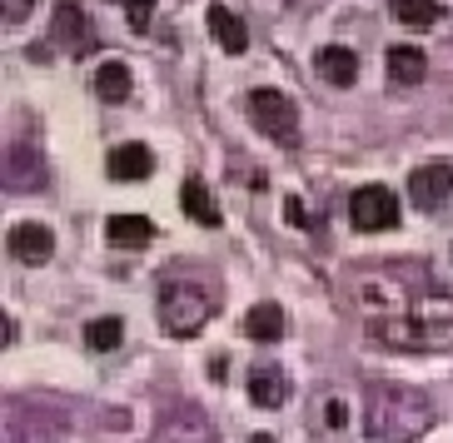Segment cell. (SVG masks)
<instances>
[{
    "instance_id": "obj_1",
    "label": "cell",
    "mask_w": 453,
    "mask_h": 443,
    "mask_svg": "<svg viewBox=\"0 0 453 443\" xmlns=\"http://www.w3.org/2000/svg\"><path fill=\"white\" fill-rule=\"evenodd\" d=\"M434 429V403L399 384H373L369 389V439L379 443H413Z\"/></svg>"
},
{
    "instance_id": "obj_2",
    "label": "cell",
    "mask_w": 453,
    "mask_h": 443,
    "mask_svg": "<svg viewBox=\"0 0 453 443\" xmlns=\"http://www.w3.org/2000/svg\"><path fill=\"white\" fill-rule=\"evenodd\" d=\"M219 309V284L214 279H165L160 284V324L170 339H189L200 334L204 324Z\"/></svg>"
},
{
    "instance_id": "obj_3",
    "label": "cell",
    "mask_w": 453,
    "mask_h": 443,
    "mask_svg": "<svg viewBox=\"0 0 453 443\" xmlns=\"http://www.w3.org/2000/svg\"><path fill=\"white\" fill-rule=\"evenodd\" d=\"M373 344H388V349H409V354H428L453 344V324H434L424 314H379V319L364 324Z\"/></svg>"
},
{
    "instance_id": "obj_4",
    "label": "cell",
    "mask_w": 453,
    "mask_h": 443,
    "mask_svg": "<svg viewBox=\"0 0 453 443\" xmlns=\"http://www.w3.org/2000/svg\"><path fill=\"white\" fill-rule=\"evenodd\" d=\"M250 120L259 125V130L274 140V145L294 149L299 145V110H294V100L284 90H274V85H259V90H250Z\"/></svg>"
},
{
    "instance_id": "obj_5",
    "label": "cell",
    "mask_w": 453,
    "mask_h": 443,
    "mask_svg": "<svg viewBox=\"0 0 453 443\" xmlns=\"http://www.w3.org/2000/svg\"><path fill=\"white\" fill-rule=\"evenodd\" d=\"M349 225L359 234H379V229L399 225V195L388 185H364L349 195Z\"/></svg>"
},
{
    "instance_id": "obj_6",
    "label": "cell",
    "mask_w": 453,
    "mask_h": 443,
    "mask_svg": "<svg viewBox=\"0 0 453 443\" xmlns=\"http://www.w3.org/2000/svg\"><path fill=\"white\" fill-rule=\"evenodd\" d=\"M449 195H453V164L449 160H428L409 175V200L418 210H439Z\"/></svg>"
},
{
    "instance_id": "obj_7",
    "label": "cell",
    "mask_w": 453,
    "mask_h": 443,
    "mask_svg": "<svg viewBox=\"0 0 453 443\" xmlns=\"http://www.w3.org/2000/svg\"><path fill=\"white\" fill-rule=\"evenodd\" d=\"M55 41H60V50H70V60H81V55L95 50V26L85 20V11L75 5V0H60V11H55Z\"/></svg>"
},
{
    "instance_id": "obj_8",
    "label": "cell",
    "mask_w": 453,
    "mask_h": 443,
    "mask_svg": "<svg viewBox=\"0 0 453 443\" xmlns=\"http://www.w3.org/2000/svg\"><path fill=\"white\" fill-rule=\"evenodd\" d=\"M150 443H214V429H210V418H204L195 403H180L160 429H155Z\"/></svg>"
},
{
    "instance_id": "obj_9",
    "label": "cell",
    "mask_w": 453,
    "mask_h": 443,
    "mask_svg": "<svg viewBox=\"0 0 453 443\" xmlns=\"http://www.w3.org/2000/svg\"><path fill=\"white\" fill-rule=\"evenodd\" d=\"M105 175L120 179V185H134V179H150L155 175V155L145 145H115L105 160Z\"/></svg>"
},
{
    "instance_id": "obj_10",
    "label": "cell",
    "mask_w": 453,
    "mask_h": 443,
    "mask_svg": "<svg viewBox=\"0 0 453 443\" xmlns=\"http://www.w3.org/2000/svg\"><path fill=\"white\" fill-rule=\"evenodd\" d=\"M284 399H289V374H284L280 363H254L250 369V403L280 409Z\"/></svg>"
},
{
    "instance_id": "obj_11",
    "label": "cell",
    "mask_w": 453,
    "mask_h": 443,
    "mask_svg": "<svg viewBox=\"0 0 453 443\" xmlns=\"http://www.w3.org/2000/svg\"><path fill=\"white\" fill-rule=\"evenodd\" d=\"M11 255L20 264H45L55 255V234L45 225H15L11 229Z\"/></svg>"
},
{
    "instance_id": "obj_12",
    "label": "cell",
    "mask_w": 453,
    "mask_h": 443,
    "mask_svg": "<svg viewBox=\"0 0 453 443\" xmlns=\"http://www.w3.org/2000/svg\"><path fill=\"white\" fill-rule=\"evenodd\" d=\"M210 35H214V45L225 55H244L250 50V30H244V20L229 5H210Z\"/></svg>"
},
{
    "instance_id": "obj_13",
    "label": "cell",
    "mask_w": 453,
    "mask_h": 443,
    "mask_svg": "<svg viewBox=\"0 0 453 443\" xmlns=\"http://www.w3.org/2000/svg\"><path fill=\"white\" fill-rule=\"evenodd\" d=\"M424 70H428V55L418 50V45H394V50L384 55V75L394 85H403V90L424 80Z\"/></svg>"
},
{
    "instance_id": "obj_14",
    "label": "cell",
    "mask_w": 453,
    "mask_h": 443,
    "mask_svg": "<svg viewBox=\"0 0 453 443\" xmlns=\"http://www.w3.org/2000/svg\"><path fill=\"white\" fill-rule=\"evenodd\" d=\"M105 240L115 244V249H145V244L155 240V225H150L145 215H110Z\"/></svg>"
},
{
    "instance_id": "obj_15",
    "label": "cell",
    "mask_w": 453,
    "mask_h": 443,
    "mask_svg": "<svg viewBox=\"0 0 453 443\" xmlns=\"http://www.w3.org/2000/svg\"><path fill=\"white\" fill-rule=\"evenodd\" d=\"M314 70H319L329 85H354V75H359V55L349 50V45H324L319 55H314Z\"/></svg>"
},
{
    "instance_id": "obj_16",
    "label": "cell",
    "mask_w": 453,
    "mask_h": 443,
    "mask_svg": "<svg viewBox=\"0 0 453 443\" xmlns=\"http://www.w3.org/2000/svg\"><path fill=\"white\" fill-rule=\"evenodd\" d=\"M180 204H185V215L195 219V225H204V229H219V204H214V195H210V185L204 179H195L189 175L185 179V189H180Z\"/></svg>"
},
{
    "instance_id": "obj_17",
    "label": "cell",
    "mask_w": 453,
    "mask_h": 443,
    "mask_svg": "<svg viewBox=\"0 0 453 443\" xmlns=\"http://www.w3.org/2000/svg\"><path fill=\"white\" fill-rule=\"evenodd\" d=\"M284 309L280 304H254L250 314H244V334L259 339V344H274V339H284Z\"/></svg>"
},
{
    "instance_id": "obj_18",
    "label": "cell",
    "mask_w": 453,
    "mask_h": 443,
    "mask_svg": "<svg viewBox=\"0 0 453 443\" xmlns=\"http://www.w3.org/2000/svg\"><path fill=\"white\" fill-rule=\"evenodd\" d=\"M95 95H100L105 105L130 100V65H125V60H105V65L95 70Z\"/></svg>"
},
{
    "instance_id": "obj_19",
    "label": "cell",
    "mask_w": 453,
    "mask_h": 443,
    "mask_svg": "<svg viewBox=\"0 0 453 443\" xmlns=\"http://www.w3.org/2000/svg\"><path fill=\"white\" fill-rule=\"evenodd\" d=\"M394 15H399L409 30H434L443 20V5L439 0H394Z\"/></svg>"
},
{
    "instance_id": "obj_20",
    "label": "cell",
    "mask_w": 453,
    "mask_h": 443,
    "mask_svg": "<svg viewBox=\"0 0 453 443\" xmlns=\"http://www.w3.org/2000/svg\"><path fill=\"white\" fill-rule=\"evenodd\" d=\"M85 344H90L95 354H110L125 344V319H115V314H105V319H90L85 324Z\"/></svg>"
},
{
    "instance_id": "obj_21",
    "label": "cell",
    "mask_w": 453,
    "mask_h": 443,
    "mask_svg": "<svg viewBox=\"0 0 453 443\" xmlns=\"http://www.w3.org/2000/svg\"><path fill=\"white\" fill-rule=\"evenodd\" d=\"M125 15H130V30L145 35L150 30V15H155V0H125Z\"/></svg>"
},
{
    "instance_id": "obj_22",
    "label": "cell",
    "mask_w": 453,
    "mask_h": 443,
    "mask_svg": "<svg viewBox=\"0 0 453 443\" xmlns=\"http://www.w3.org/2000/svg\"><path fill=\"white\" fill-rule=\"evenodd\" d=\"M284 219H289V225H309V215H304V204L294 200V195H289V200H284Z\"/></svg>"
},
{
    "instance_id": "obj_23",
    "label": "cell",
    "mask_w": 453,
    "mask_h": 443,
    "mask_svg": "<svg viewBox=\"0 0 453 443\" xmlns=\"http://www.w3.org/2000/svg\"><path fill=\"white\" fill-rule=\"evenodd\" d=\"M225 374H229V363L219 359V354H214V359H210V378H214V384H219V378H225Z\"/></svg>"
},
{
    "instance_id": "obj_24",
    "label": "cell",
    "mask_w": 453,
    "mask_h": 443,
    "mask_svg": "<svg viewBox=\"0 0 453 443\" xmlns=\"http://www.w3.org/2000/svg\"><path fill=\"white\" fill-rule=\"evenodd\" d=\"M250 443H274V439H269V433H250Z\"/></svg>"
}]
</instances>
